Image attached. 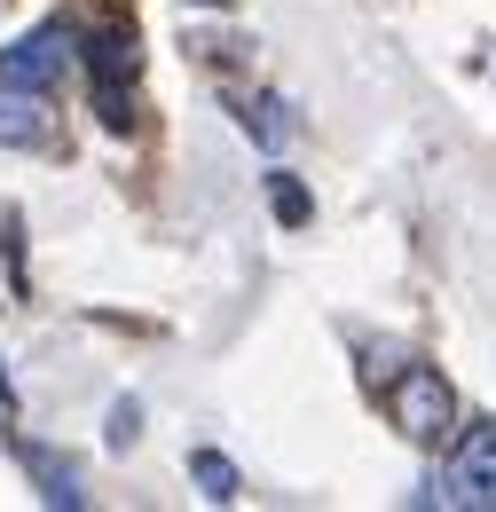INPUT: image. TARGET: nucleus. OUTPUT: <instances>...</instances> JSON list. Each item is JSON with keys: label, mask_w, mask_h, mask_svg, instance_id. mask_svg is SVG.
<instances>
[{"label": "nucleus", "mask_w": 496, "mask_h": 512, "mask_svg": "<svg viewBox=\"0 0 496 512\" xmlns=\"http://www.w3.org/2000/svg\"><path fill=\"white\" fill-rule=\"evenodd\" d=\"M418 505H441V512H496V426H489V418H473V426L457 434L449 465L426 481V497H418Z\"/></svg>", "instance_id": "1"}, {"label": "nucleus", "mask_w": 496, "mask_h": 512, "mask_svg": "<svg viewBox=\"0 0 496 512\" xmlns=\"http://www.w3.org/2000/svg\"><path fill=\"white\" fill-rule=\"evenodd\" d=\"M386 410H394V426L410 442H426V449L457 434V394H449V379H441L434 363H402L394 386H386Z\"/></svg>", "instance_id": "2"}, {"label": "nucleus", "mask_w": 496, "mask_h": 512, "mask_svg": "<svg viewBox=\"0 0 496 512\" xmlns=\"http://www.w3.org/2000/svg\"><path fill=\"white\" fill-rule=\"evenodd\" d=\"M134 32H95L87 40V71H95V103H103V127H126V103H119V79H134Z\"/></svg>", "instance_id": "3"}, {"label": "nucleus", "mask_w": 496, "mask_h": 512, "mask_svg": "<svg viewBox=\"0 0 496 512\" xmlns=\"http://www.w3.org/2000/svg\"><path fill=\"white\" fill-rule=\"evenodd\" d=\"M63 64H71V32L63 24H40L16 48H0V79H16V87H48Z\"/></svg>", "instance_id": "4"}, {"label": "nucleus", "mask_w": 496, "mask_h": 512, "mask_svg": "<svg viewBox=\"0 0 496 512\" xmlns=\"http://www.w3.org/2000/svg\"><path fill=\"white\" fill-rule=\"evenodd\" d=\"M48 103H40V87H16V79H0V142L8 150H32V142H48Z\"/></svg>", "instance_id": "5"}, {"label": "nucleus", "mask_w": 496, "mask_h": 512, "mask_svg": "<svg viewBox=\"0 0 496 512\" xmlns=\"http://www.w3.org/2000/svg\"><path fill=\"white\" fill-rule=\"evenodd\" d=\"M237 127H245L252 142H268V150H284V142L300 134V119H292L284 95H237Z\"/></svg>", "instance_id": "6"}, {"label": "nucleus", "mask_w": 496, "mask_h": 512, "mask_svg": "<svg viewBox=\"0 0 496 512\" xmlns=\"http://www.w3.org/2000/svg\"><path fill=\"white\" fill-rule=\"evenodd\" d=\"M24 465H32V481H40V497H48V505H87V489H79V465L48 457L40 442H24Z\"/></svg>", "instance_id": "7"}, {"label": "nucleus", "mask_w": 496, "mask_h": 512, "mask_svg": "<svg viewBox=\"0 0 496 512\" xmlns=\"http://www.w3.org/2000/svg\"><path fill=\"white\" fill-rule=\"evenodd\" d=\"M189 473L205 481V497H213V505H229V497H237V465H229L221 449H197V457H189Z\"/></svg>", "instance_id": "8"}, {"label": "nucleus", "mask_w": 496, "mask_h": 512, "mask_svg": "<svg viewBox=\"0 0 496 512\" xmlns=\"http://www.w3.org/2000/svg\"><path fill=\"white\" fill-rule=\"evenodd\" d=\"M268 205H276V221H284V229H300V221L315 213V205H308V190H300L292 174H268Z\"/></svg>", "instance_id": "9"}, {"label": "nucleus", "mask_w": 496, "mask_h": 512, "mask_svg": "<svg viewBox=\"0 0 496 512\" xmlns=\"http://www.w3.org/2000/svg\"><path fill=\"white\" fill-rule=\"evenodd\" d=\"M197 8H229V0H197Z\"/></svg>", "instance_id": "10"}]
</instances>
